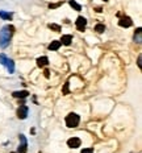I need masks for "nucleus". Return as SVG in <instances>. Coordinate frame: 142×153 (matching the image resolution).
<instances>
[{"label": "nucleus", "instance_id": "obj_1", "mask_svg": "<svg viewBox=\"0 0 142 153\" xmlns=\"http://www.w3.org/2000/svg\"><path fill=\"white\" fill-rule=\"evenodd\" d=\"M13 32H15V28L12 25H5L1 28V30H0V47L1 49H5L9 45Z\"/></svg>", "mask_w": 142, "mask_h": 153}, {"label": "nucleus", "instance_id": "obj_2", "mask_svg": "<svg viewBox=\"0 0 142 153\" xmlns=\"http://www.w3.org/2000/svg\"><path fill=\"white\" fill-rule=\"evenodd\" d=\"M79 121H80V116H79L78 113L71 112L66 116V125H67L68 128H75V127H78Z\"/></svg>", "mask_w": 142, "mask_h": 153}, {"label": "nucleus", "instance_id": "obj_3", "mask_svg": "<svg viewBox=\"0 0 142 153\" xmlns=\"http://www.w3.org/2000/svg\"><path fill=\"white\" fill-rule=\"evenodd\" d=\"M0 61H1V63L7 67V70L9 71V74H12L13 71H15V63H13L12 59H9V58H7L4 54L0 55Z\"/></svg>", "mask_w": 142, "mask_h": 153}, {"label": "nucleus", "instance_id": "obj_4", "mask_svg": "<svg viewBox=\"0 0 142 153\" xmlns=\"http://www.w3.org/2000/svg\"><path fill=\"white\" fill-rule=\"evenodd\" d=\"M18 139H20V145H18V148H17V153H26L28 152V142H26L25 136H24V135H20Z\"/></svg>", "mask_w": 142, "mask_h": 153}, {"label": "nucleus", "instance_id": "obj_5", "mask_svg": "<svg viewBox=\"0 0 142 153\" xmlns=\"http://www.w3.org/2000/svg\"><path fill=\"white\" fill-rule=\"evenodd\" d=\"M76 29L78 30H80V32H83L84 29H86V26H87V20L83 17V16H79L78 18H76Z\"/></svg>", "mask_w": 142, "mask_h": 153}, {"label": "nucleus", "instance_id": "obj_6", "mask_svg": "<svg viewBox=\"0 0 142 153\" xmlns=\"http://www.w3.org/2000/svg\"><path fill=\"white\" fill-rule=\"evenodd\" d=\"M28 112H29V108L26 107V106H20L17 110V118L24 120V119H26V116H28Z\"/></svg>", "mask_w": 142, "mask_h": 153}, {"label": "nucleus", "instance_id": "obj_7", "mask_svg": "<svg viewBox=\"0 0 142 153\" xmlns=\"http://www.w3.org/2000/svg\"><path fill=\"white\" fill-rule=\"evenodd\" d=\"M80 144H82V141H80V139H79V137H71V139L67 140L68 148H72V149L79 148V147H80Z\"/></svg>", "mask_w": 142, "mask_h": 153}, {"label": "nucleus", "instance_id": "obj_8", "mask_svg": "<svg viewBox=\"0 0 142 153\" xmlns=\"http://www.w3.org/2000/svg\"><path fill=\"white\" fill-rule=\"evenodd\" d=\"M118 25L122 26V28H129V26L133 25V21H131V18H130V17L125 16V17L120 18V21H118Z\"/></svg>", "mask_w": 142, "mask_h": 153}, {"label": "nucleus", "instance_id": "obj_9", "mask_svg": "<svg viewBox=\"0 0 142 153\" xmlns=\"http://www.w3.org/2000/svg\"><path fill=\"white\" fill-rule=\"evenodd\" d=\"M37 66L38 67H45V66H47L49 65V58L47 57H39V58H37Z\"/></svg>", "mask_w": 142, "mask_h": 153}, {"label": "nucleus", "instance_id": "obj_10", "mask_svg": "<svg viewBox=\"0 0 142 153\" xmlns=\"http://www.w3.org/2000/svg\"><path fill=\"white\" fill-rule=\"evenodd\" d=\"M134 42H137V44H141L142 42V29L141 28H137L136 33H134Z\"/></svg>", "mask_w": 142, "mask_h": 153}, {"label": "nucleus", "instance_id": "obj_11", "mask_svg": "<svg viewBox=\"0 0 142 153\" xmlns=\"http://www.w3.org/2000/svg\"><path fill=\"white\" fill-rule=\"evenodd\" d=\"M71 42H72V36L71 34H65L60 38V44H63V45H70Z\"/></svg>", "mask_w": 142, "mask_h": 153}, {"label": "nucleus", "instance_id": "obj_12", "mask_svg": "<svg viewBox=\"0 0 142 153\" xmlns=\"http://www.w3.org/2000/svg\"><path fill=\"white\" fill-rule=\"evenodd\" d=\"M12 95H13L15 98H20V99H24V98H26V96L29 95V92L26 91V90H24V91H15Z\"/></svg>", "mask_w": 142, "mask_h": 153}, {"label": "nucleus", "instance_id": "obj_13", "mask_svg": "<svg viewBox=\"0 0 142 153\" xmlns=\"http://www.w3.org/2000/svg\"><path fill=\"white\" fill-rule=\"evenodd\" d=\"M0 17H1L3 20H11V18L13 17V13L5 12V11H0Z\"/></svg>", "mask_w": 142, "mask_h": 153}, {"label": "nucleus", "instance_id": "obj_14", "mask_svg": "<svg viewBox=\"0 0 142 153\" xmlns=\"http://www.w3.org/2000/svg\"><path fill=\"white\" fill-rule=\"evenodd\" d=\"M60 45H62L60 44V41H53L51 44L49 45V50H58Z\"/></svg>", "mask_w": 142, "mask_h": 153}, {"label": "nucleus", "instance_id": "obj_15", "mask_svg": "<svg viewBox=\"0 0 142 153\" xmlns=\"http://www.w3.org/2000/svg\"><path fill=\"white\" fill-rule=\"evenodd\" d=\"M68 4H70L75 11H78V12H79V11H82V5L78 4V3H76L75 0H70V1H68Z\"/></svg>", "mask_w": 142, "mask_h": 153}, {"label": "nucleus", "instance_id": "obj_16", "mask_svg": "<svg viewBox=\"0 0 142 153\" xmlns=\"http://www.w3.org/2000/svg\"><path fill=\"white\" fill-rule=\"evenodd\" d=\"M95 30H96L97 33H103V32L105 30V26L103 25V24H97V25L95 26Z\"/></svg>", "mask_w": 142, "mask_h": 153}, {"label": "nucleus", "instance_id": "obj_17", "mask_svg": "<svg viewBox=\"0 0 142 153\" xmlns=\"http://www.w3.org/2000/svg\"><path fill=\"white\" fill-rule=\"evenodd\" d=\"M49 28L54 32H60V26L57 25V24H49Z\"/></svg>", "mask_w": 142, "mask_h": 153}, {"label": "nucleus", "instance_id": "obj_18", "mask_svg": "<svg viewBox=\"0 0 142 153\" xmlns=\"http://www.w3.org/2000/svg\"><path fill=\"white\" fill-rule=\"evenodd\" d=\"M63 1H59V3H55V4H49V8L50 9H53V8H58L59 5H62Z\"/></svg>", "mask_w": 142, "mask_h": 153}, {"label": "nucleus", "instance_id": "obj_19", "mask_svg": "<svg viewBox=\"0 0 142 153\" xmlns=\"http://www.w3.org/2000/svg\"><path fill=\"white\" fill-rule=\"evenodd\" d=\"M80 153H93V149L92 148H84V149H82Z\"/></svg>", "mask_w": 142, "mask_h": 153}, {"label": "nucleus", "instance_id": "obj_20", "mask_svg": "<svg viewBox=\"0 0 142 153\" xmlns=\"http://www.w3.org/2000/svg\"><path fill=\"white\" fill-rule=\"evenodd\" d=\"M63 94H68V82H66L65 87H63Z\"/></svg>", "mask_w": 142, "mask_h": 153}, {"label": "nucleus", "instance_id": "obj_21", "mask_svg": "<svg viewBox=\"0 0 142 153\" xmlns=\"http://www.w3.org/2000/svg\"><path fill=\"white\" fill-rule=\"evenodd\" d=\"M137 62H138V63H137V65H138V67L141 69L142 67V57H141V55L138 57V61H137Z\"/></svg>", "mask_w": 142, "mask_h": 153}, {"label": "nucleus", "instance_id": "obj_22", "mask_svg": "<svg viewBox=\"0 0 142 153\" xmlns=\"http://www.w3.org/2000/svg\"><path fill=\"white\" fill-rule=\"evenodd\" d=\"M44 74H45V76H46V78H49V76H50V71L49 70H45Z\"/></svg>", "mask_w": 142, "mask_h": 153}, {"label": "nucleus", "instance_id": "obj_23", "mask_svg": "<svg viewBox=\"0 0 142 153\" xmlns=\"http://www.w3.org/2000/svg\"><path fill=\"white\" fill-rule=\"evenodd\" d=\"M104 1H105V0H104Z\"/></svg>", "mask_w": 142, "mask_h": 153}]
</instances>
